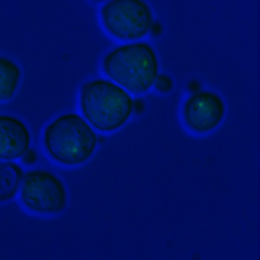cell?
<instances>
[{
	"label": "cell",
	"mask_w": 260,
	"mask_h": 260,
	"mask_svg": "<svg viewBox=\"0 0 260 260\" xmlns=\"http://www.w3.org/2000/svg\"><path fill=\"white\" fill-rule=\"evenodd\" d=\"M225 116V103L217 92L198 90L186 99L182 118L186 127L194 134L213 132Z\"/></svg>",
	"instance_id": "8992f818"
},
{
	"label": "cell",
	"mask_w": 260,
	"mask_h": 260,
	"mask_svg": "<svg viewBox=\"0 0 260 260\" xmlns=\"http://www.w3.org/2000/svg\"><path fill=\"white\" fill-rule=\"evenodd\" d=\"M35 160H37V153H35V151H33L31 148L23 154V161H24V163H28V165L35 163Z\"/></svg>",
	"instance_id": "8fae6325"
},
{
	"label": "cell",
	"mask_w": 260,
	"mask_h": 260,
	"mask_svg": "<svg viewBox=\"0 0 260 260\" xmlns=\"http://www.w3.org/2000/svg\"><path fill=\"white\" fill-rule=\"evenodd\" d=\"M161 31H163L161 23H158V21H154L153 26H151V31H149V33H153L154 37H158V35H161Z\"/></svg>",
	"instance_id": "7c38bea8"
},
{
	"label": "cell",
	"mask_w": 260,
	"mask_h": 260,
	"mask_svg": "<svg viewBox=\"0 0 260 260\" xmlns=\"http://www.w3.org/2000/svg\"><path fill=\"white\" fill-rule=\"evenodd\" d=\"M23 207L39 215H57L68 207V189L59 175L50 170L33 169L23 175L19 187Z\"/></svg>",
	"instance_id": "5b68a950"
},
{
	"label": "cell",
	"mask_w": 260,
	"mask_h": 260,
	"mask_svg": "<svg viewBox=\"0 0 260 260\" xmlns=\"http://www.w3.org/2000/svg\"><path fill=\"white\" fill-rule=\"evenodd\" d=\"M187 90H189L191 94L198 92L200 90V82H189V85H187Z\"/></svg>",
	"instance_id": "5bb4252c"
},
{
	"label": "cell",
	"mask_w": 260,
	"mask_h": 260,
	"mask_svg": "<svg viewBox=\"0 0 260 260\" xmlns=\"http://www.w3.org/2000/svg\"><path fill=\"white\" fill-rule=\"evenodd\" d=\"M104 30L121 42H137L149 35L154 16L146 0H108L101 9Z\"/></svg>",
	"instance_id": "277c9868"
},
{
	"label": "cell",
	"mask_w": 260,
	"mask_h": 260,
	"mask_svg": "<svg viewBox=\"0 0 260 260\" xmlns=\"http://www.w3.org/2000/svg\"><path fill=\"white\" fill-rule=\"evenodd\" d=\"M95 2H108V0H95Z\"/></svg>",
	"instance_id": "9a60e30c"
},
{
	"label": "cell",
	"mask_w": 260,
	"mask_h": 260,
	"mask_svg": "<svg viewBox=\"0 0 260 260\" xmlns=\"http://www.w3.org/2000/svg\"><path fill=\"white\" fill-rule=\"evenodd\" d=\"M82 116L99 132H116L134 113V98L118 83L94 78L80 87L78 98Z\"/></svg>",
	"instance_id": "7a4b0ae2"
},
{
	"label": "cell",
	"mask_w": 260,
	"mask_h": 260,
	"mask_svg": "<svg viewBox=\"0 0 260 260\" xmlns=\"http://www.w3.org/2000/svg\"><path fill=\"white\" fill-rule=\"evenodd\" d=\"M94 127L78 113H64L44 130V149L52 161L78 167L94 156L99 144Z\"/></svg>",
	"instance_id": "6da1fadb"
},
{
	"label": "cell",
	"mask_w": 260,
	"mask_h": 260,
	"mask_svg": "<svg viewBox=\"0 0 260 260\" xmlns=\"http://www.w3.org/2000/svg\"><path fill=\"white\" fill-rule=\"evenodd\" d=\"M142 111H144V101L142 99L134 101V113H142Z\"/></svg>",
	"instance_id": "4fadbf2b"
},
{
	"label": "cell",
	"mask_w": 260,
	"mask_h": 260,
	"mask_svg": "<svg viewBox=\"0 0 260 260\" xmlns=\"http://www.w3.org/2000/svg\"><path fill=\"white\" fill-rule=\"evenodd\" d=\"M23 167L16 160H0V203L14 200L23 182Z\"/></svg>",
	"instance_id": "ba28073f"
},
{
	"label": "cell",
	"mask_w": 260,
	"mask_h": 260,
	"mask_svg": "<svg viewBox=\"0 0 260 260\" xmlns=\"http://www.w3.org/2000/svg\"><path fill=\"white\" fill-rule=\"evenodd\" d=\"M23 71L14 59L0 56V103L11 101L19 89Z\"/></svg>",
	"instance_id": "9c48e42d"
},
{
	"label": "cell",
	"mask_w": 260,
	"mask_h": 260,
	"mask_svg": "<svg viewBox=\"0 0 260 260\" xmlns=\"http://www.w3.org/2000/svg\"><path fill=\"white\" fill-rule=\"evenodd\" d=\"M153 87L160 92V94H169V92H172V89H174V80H172L167 73H158L156 78H154Z\"/></svg>",
	"instance_id": "30bf717a"
},
{
	"label": "cell",
	"mask_w": 260,
	"mask_h": 260,
	"mask_svg": "<svg viewBox=\"0 0 260 260\" xmlns=\"http://www.w3.org/2000/svg\"><path fill=\"white\" fill-rule=\"evenodd\" d=\"M30 148L28 125L12 115H0V160H19Z\"/></svg>",
	"instance_id": "52a82bcc"
},
{
	"label": "cell",
	"mask_w": 260,
	"mask_h": 260,
	"mask_svg": "<svg viewBox=\"0 0 260 260\" xmlns=\"http://www.w3.org/2000/svg\"><path fill=\"white\" fill-rule=\"evenodd\" d=\"M158 56L148 42H132L111 49L103 59V71L130 94H146L160 73Z\"/></svg>",
	"instance_id": "3957f363"
}]
</instances>
